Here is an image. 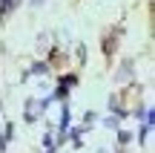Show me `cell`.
I'll return each instance as SVG.
<instances>
[{"label":"cell","mask_w":155,"mask_h":153,"mask_svg":"<svg viewBox=\"0 0 155 153\" xmlns=\"http://www.w3.org/2000/svg\"><path fill=\"white\" fill-rule=\"evenodd\" d=\"M40 110H43V101H38V98H32V101H26V110H23V116H26V121H38Z\"/></svg>","instance_id":"obj_1"},{"label":"cell","mask_w":155,"mask_h":153,"mask_svg":"<svg viewBox=\"0 0 155 153\" xmlns=\"http://www.w3.org/2000/svg\"><path fill=\"white\" fill-rule=\"evenodd\" d=\"M0 6H3V15H6V12H12V0H0Z\"/></svg>","instance_id":"obj_2"}]
</instances>
